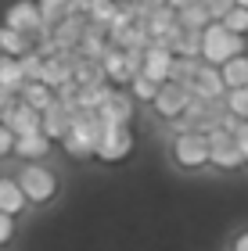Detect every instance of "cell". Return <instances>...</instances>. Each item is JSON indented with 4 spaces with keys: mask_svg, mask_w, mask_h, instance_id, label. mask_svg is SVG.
I'll return each instance as SVG.
<instances>
[{
    "mask_svg": "<svg viewBox=\"0 0 248 251\" xmlns=\"http://www.w3.org/2000/svg\"><path fill=\"white\" fill-rule=\"evenodd\" d=\"M26 50H32V36L11 29V25H0V54H7V58H22Z\"/></svg>",
    "mask_w": 248,
    "mask_h": 251,
    "instance_id": "obj_21",
    "label": "cell"
},
{
    "mask_svg": "<svg viewBox=\"0 0 248 251\" xmlns=\"http://www.w3.org/2000/svg\"><path fill=\"white\" fill-rule=\"evenodd\" d=\"M187 90H191V97H201V100H223V94H227L220 68H216V65H205V61L194 68V75H191Z\"/></svg>",
    "mask_w": 248,
    "mask_h": 251,
    "instance_id": "obj_11",
    "label": "cell"
},
{
    "mask_svg": "<svg viewBox=\"0 0 248 251\" xmlns=\"http://www.w3.org/2000/svg\"><path fill=\"white\" fill-rule=\"evenodd\" d=\"M220 75H223V86L227 90H238L248 86V54H234L220 65Z\"/></svg>",
    "mask_w": 248,
    "mask_h": 251,
    "instance_id": "obj_19",
    "label": "cell"
},
{
    "mask_svg": "<svg viewBox=\"0 0 248 251\" xmlns=\"http://www.w3.org/2000/svg\"><path fill=\"white\" fill-rule=\"evenodd\" d=\"M22 65V75H26V83H40V75H43V54L40 50H26L18 58Z\"/></svg>",
    "mask_w": 248,
    "mask_h": 251,
    "instance_id": "obj_32",
    "label": "cell"
},
{
    "mask_svg": "<svg viewBox=\"0 0 248 251\" xmlns=\"http://www.w3.org/2000/svg\"><path fill=\"white\" fill-rule=\"evenodd\" d=\"M201 4H205V11H209V18H212V22H220V18L234 7V0H201Z\"/></svg>",
    "mask_w": 248,
    "mask_h": 251,
    "instance_id": "obj_34",
    "label": "cell"
},
{
    "mask_svg": "<svg viewBox=\"0 0 248 251\" xmlns=\"http://www.w3.org/2000/svg\"><path fill=\"white\" fill-rule=\"evenodd\" d=\"M176 22H180V29H194V32H201L212 18H209L205 4H201V0H194V4H187V7L176 11Z\"/></svg>",
    "mask_w": 248,
    "mask_h": 251,
    "instance_id": "obj_26",
    "label": "cell"
},
{
    "mask_svg": "<svg viewBox=\"0 0 248 251\" xmlns=\"http://www.w3.org/2000/svg\"><path fill=\"white\" fill-rule=\"evenodd\" d=\"M187 104H191V90L184 83H162L159 94H155V100H151V111L162 122H176L187 111Z\"/></svg>",
    "mask_w": 248,
    "mask_h": 251,
    "instance_id": "obj_8",
    "label": "cell"
},
{
    "mask_svg": "<svg viewBox=\"0 0 248 251\" xmlns=\"http://www.w3.org/2000/svg\"><path fill=\"white\" fill-rule=\"evenodd\" d=\"M234 140H238V151H241L245 165H248V122H238V126H234Z\"/></svg>",
    "mask_w": 248,
    "mask_h": 251,
    "instance_id": "obj_37",
    "label": "cell"
},
{
    "mask_svg": "<svg viewBox=\"0 0 248 251\" xmlns=\"http://www.w3.org/2000/svg\"><path fill=\"white\" fill-rule=\"evenodd\" d=\"M169 50H173L176 58H201V32L180 29L173 36V43H169Z\"/></svg>",
    "mask_w": 248,
    "mask_h": 251,
    "instance_id": "obj_23",
    "label": "cell"
},
{
    "mask_svg": "<svg viewBox=\"0 0 248 251\" xmlns=\"http://www.w3.org/2000/svg\"><path fill=\"white\" fill-rule=\"evenodd\" d=\"M18 187H22V194H26V201L29 204H51L54 198H58V190H61V179H58V173H54L51 165H43V162H22V169H18Z\"/></svg>",
    "mask_w": 248,
    "mask_h": 251,
    "instance_id": "obj_2",
    "label": "cell"
},
{
    "mask_svg": "<svg viewBox=\"0 0 248 251\" xmlns=\"http://www.w3.org/2000/svg\"><path fill=\"white\" fill-rule=\"evenodd\" d=\"M115 11H119V4L115 0H90V7H86V22L90 25H108L111 18H115Z\"/></svg>",
    "mask_w": 248,
    "mask_h": 251,
    "instance_id": "obj_29",
    "label": "cell"
},
{
    "mask_svg": "<svg viewBox=\"0 0 248 251\" xmlns=\"http://www.w3.org/2000/svg\"><path fill=\"white\" fill-rule=\"evenodd\" d=\"M230 251H248V230H241L238 237H234V244H230Z\"/></svg>",
    "mask_w": 248,
    "mask_h": 251,
    "instance_id": "obj_39",
    "label": "cell"
},
{
    "mask_svg": "<svg viewBox=\"0 0 248 251\" xmlns=\"http://www.w3.org/2000/svg\"><path fill=\"white\" fill-rule=\"evenodd\" d=\"M165 4H169V7H173V11H180V7H187V4H194V0H165Z\"/></svg>",
    "mask_w": 248,
    "mask_h": 251,
    "instance_id": "obj_40",
    "label": "cell"
},
{
    "mask_svg": "<svg viewBox=\"0 0 248 251\" xmlns=\"http://www.w3.org/2000/svg\"><path fill=\"white\" fill-rule=\"evenodd\" d=\"M234 7H245L248 11V0H234Z\"/></svg>",
    "mask_w": 248,
    "mask_h": 251,
    "instance_id": "obj_41",
    "label": "cell"
},
{
    "mask_svg": "<svg viewBox=\"0 0 248 251\" xmlns=\"http://www.w3.org/2000/svg\"><path fill=\"white\" fill-rule=\"evenodd\" d=\"M169 68H173V50L148 43V50L140 58V75L155 79V83H169Z\"/></svg>",
    "mask_w": 248,
    "mask_h": 251,
    "instance_id": "obj_15",
    "label": "cell"
},
{
    "mask_svg": "<svg viewBox=\"0 0 248 251\" xmlns=\"http://www.w3.org/2000/svg\"><path fill=\"white\" fill-rule=\"evenodd\" d=\"M234 54H248V36H238V32H227L220 22H209L201 29V61L205 65H223Z\"/></svg>",
    "mask_w": 248,
    "mask_h": 251,
    "instance_id": "obj_3",
    "label": "cell"
},
{
    "mask_svg": "<svg viewBox=\"0 0 248 251\" xmlns=\"http://www.w3.org/2000/svg\"><path fill=\"white\" fill-rule=\"evenodd\" d=\"M65 4H69V15H86L90 0H65Z\"/></svg>",
    "mask_w": 248,
    "mask_h": 251,
    "instance_id": "obj_38",
    "label": "cell"
},
{
    "mask_svg": "<svg viewBox=\"0 0 248 251\" xmlns=\"http://www.w3.org/2000/svg\"><path fill=\"white\" fill-rule=\"evenodd\" d=\"M11 154H15V133L0 122V162H4V158H11Z\"/></svg>",
    "mask_w": 248,
    "mask_h": 251,
    "instance_id": "obj_36",
    "label": "cell"
},
{
    "mask_svg": "<svg viewBox=\"0 0 248 251\" xmlns=\"http://www.w3.org/2000/svg\"><path fill=\"white\" fill-rule=\"evenodd\" d=\"M111 83H94V86H80V97H76V108H86V111H97L105 108V100L111 97Z\"/></svg>",
    "mask_w": 248,
    "mask_h": 251,
    "instance_id": "obj_22",
    "label": "cell"
},
{
    "mask_svg": "<svg viewBox=\"0 0 248 251\" xmlns=\"http://www.w3.org/2000/svg\"><path fill=\"white\" fill-rule=\"evenodd\" d=\"M140 58L144 50H119V47H108V54L101 58V65H105V79L111 86L126 90L133 83V75L140 72Z\"/></svg>",
    "mask_w": 248,
    "mask_h": 251,
    "instance_id": "obj_7",
    "label": "cell"
},
{
    "mask_svg": "<svg viewBox=\"0 0 248 251\" xmlns=\"http://www.w3.org/2000/svg\"><path fill=\"white\" fill-rule=\"evenodd\" d=\"M223 108H227L238 122H248V86L227 90V94H223Z\"/></svg>",
    "mask_w": 248,
    "mask_h": 251,
    "instance_id": "obj_27",
    "label": "cell"
},
{
    "mask_svg": "<svg viewBox=\"0 0 248 251\" xmlns=\"http://www.w3.org/2000/svg\"><path fill=\"white\" fill-rule=\"evenodd\" d=\"M0 122H4L15 136L40 133V111H36V108H29V104H22V100H15V104L4 111V119H0Z\"/></svg>",
    "mask_w": 248,
    "mask_h": 251,
    "instance_id": "obj_14",
    "label": "cell"
},
{
    "mask_svg": "<svg viewBox=\"0 0 248 251\" xmlns=\"http://www.w3.org/2000/svg\"><path fill=\"white\" fill-rule=\"evenodd\" d=\"M130 154H133V129L130 126H105V133H101V140H97V151H94V162L119 165V162H126Z\"/></svg>",
    "mask_w": 248,
    "mask_h": 251,
    "instance_id": "obj_5",
    "label": "cell"
},
{
    "mask_svg": "<svg viewBox=\"0 0 248 251\" xmlns=\"http://www.w3.org/2000/svg\"><path fill=\"white\" fill-rule=\"evenodd\" d=\"M105 133V122H101L97 111H86V108H76L69 133L61 136V151L72 158V162H94V151H97V140Z\"/></svg>",
    "mask_w": 248,
    "mask_h": 251,
    "instance_id": "obj_1",
    "label": "cell"
},
{
    "mask_svg": "<svg viewBox=\"0 0 248 251\" xmlns=\"http://www.w3.org/2000/svg\"><path fill=\"white\" fill-rule=\"evenodd\" d=\"M54 151V140L43 133H26V136H15V158L22 162H43Z\"/></svg>",
    "mask_w": 248,
    "mask_h": 251,
    "instance_id": "obj_16",
    "label": "cell"
},
{
    "mask_svg": "<svg viewBox=\"0 0 248 251\" xmlns=\"http://www.w3.org/2000/svg\"><path fill=\"white\" fill-rule=\"evenodd\" d=\"M108 32H105V25H90L86 22V29H83V40H80V47H76V54L80 58H90V61H101L108 54Z\"/></svg>",
    "mask_w": 248,
    "mask_h": 251,
    "instance_id": "obj_17",
    "label": "cell"
},
{
    "mask_svg": "<svg viewBox=\"0 0 248 251\" xmlns=\"http://www.w3.org/2000/svg\"><path fill=\"white\" fill-rule=\"evenodd\" d=\"M220 25L227 32H238V36H248V11L245 7H230L227 15L220 18Z\"/></svg>",
    "mask_w": 248,
    "mask_h": 251,
    "instance_id": "obj_33",
    "label": "cell"
},
{
    "mask_svg": "<svg viewBox=\"0 0 248 251\" xmlns=\"http://www.w3.org/2000/svg\"><path fill=\"white\" fill-rule=\"evenodd\" d=\"M83 29H86V18L83 15H65L58 25H51V40L58 50H76L83 40Z\"/></svg>",
    "mask_w": 248,
    "mask_h": 251,
    "instance_id": "obj_13",
    "label": "cell"
},
{
    "mask_svg": "<svg viewBox=\"0 0 248 251\" xmlns=\"http://www.w3.org/2000/svg\"><path fill=\"white\" fill-rule=\"evenodd\" d=\"M26 208H29V201H26V194H22L18 179H15V176H0V212L18 219Z\"/></svg>",
    "mask_w": 248,
    "mask_h": 251,
    "instance_id": "obj_18",
    "label": "cell"
},
{
    "mask_svg": "<svg viewBox=\"0 0 248 251\" xmlns=\"http://www.w3.org/2000/svg\"><path fill=\"white\" fill-rule=\"evenodd\" d=\"M97 115L105 126H133L137 119V100L130 97V90H111V97L105 100V108H97Z\"/></svg>",
    "mask_w": 248,
    "mask_h": 251,
    "instance_id": "obj_10",
    "label": "cell"
},
{
    "mask_svg": "<svg viewBox=\"0 0 248 251\" xmlns=\"http://www.w3.org/2000/svg\"><path fill=\"white\" fill-rule=\"evenodd\" d=\"M4 25L26 32V36H36V32L47 29V25H43V18H40L36 0H15V4H7V11H4Z\"/></svg>",
    "mask_w": 248,
    "mask_h": 251,
    "instance_id": "obj_9",
    "label": "cell"
},
{
    "mask_svg": "<svg viewBox=\"0 0 248 251\" xmlns=\"http://www.w3.org/2000/svg\"><path fill=\"white\" fill-rule=\"evenodd\" d=\"M72 83L76 86H94V83H108L105 79V65L101 61H90V58H80L72 68Z\"/></svg>",
    "mask_w": 248,
    "mask_h": 251,
    "instance_id": "obj_24",
    "label": "cell"
},
{
    "mask_svg": "<svg viewBox=\"0 0 248 251\" xmlns=\"http://www.w3.org/2000/svg\"><path fill=\"white\" fill-rule=\"evenodd\" d=\"M72 115H76V104H65V100L54 97V100H51V108H47V111H40V133H43V136H51V140L58 144L61 136L69 133Z\"/></svg>",
    "mask_w": 248,
    "mask_h": 251,
    "instance_id": "obj_12",
    "label": "cell"
},
{
    "mask_svg": "<svg viewBox=\"0 0 248 251\" xmlns=\"http://www.w3.org/2000/svg\"><path fill=\"white\" fill-rule=\"evenodd\" d=\"M22 86H26V75H22L18 58H7V54H0V90L18 97V94H22Z\"/></svg>",
    "mask_w": 248,
    "mask_h": 251,
    "instance_id": "obj_20",
    "label": "cell"
},
{
    "mask_svg": "<svg viewBox=\"0 0 248 251\" xmlns=\"http://www.w3.org/2000/svg\"><path fill=\"white\" fill-rule=\"evenodd\" d=\"M169 154H173L176 169H184V173H198V169L209 165V136L205 133H194V129L176 133Z\"/></svg>",
    "mask_w": 248,
    "mask_h": 251,
    "instance_id": "obj_4",
    "label": "cell"
},
{
    "mask_svg": "<svg viewBox=\"0 0 248 251\" xmlns=\"http://www.w3.org/2000/svg\"><path fill=\"white\" fill-rule=\"evenodd\" d=\"M159 86H162V83H155V79H148V75L137 72V75H133V83H130L126 90H130V97L137 100V104H151L155 94H159Z\"/></svg>",
    "mask_w": 248,
    "mask_h": 251,
    "instance_id": "obj_28",
    "label": "cell"
},
{
    "mask_svg": "<svg viewBox=\"0 0 248 251\" xmlns=\"http://www.w3.org/2000/svg\"><path fill=\"white\" fill-rule=\"evenodd\" d=\"M115 4H119V7H126V4H133V0H115Z\"/></svg>",
    "mask_w": 248,
    "mask_h": 251,
    "instance_id": "obj_42",
    "label": "cell"
},
{
    "mask_svg": "<svg viewBox=\"0 0 248 251\" xmlns=\"http://www.w3.org/2000/svg\"><path fill=\"white\" fill-rule=\"evenodd\" d=\"M22 104H29V108H36V111H47L51 108V100H54V90L47 83H26L22 86V94H18Z\"/></svg>",
    "mask_w": 248,
    "mask_h": 251,
    "instance_id": "obj_25",
    "label": "cell"
},
{
    "mask_svg": "<svg viewBox=\"0 0 248 251\" xmlns=\"http://www.w3.org/2000/svg\"><path fill=\"white\" fill-rule=\"evenodd\" d=\"M36 7H40V18H43V25H58V22L69 15V4L65 0H36Z\"/></svg>",
    "mask_w": 248,
    "mask_h": 251,
    "instance_id": "obj_30",
    "label": "cell"
},
{
    "mask_svg": "<svg viewBox=\"0 0 248 251\" xmlns=\"http://www.w3.org/2000/svg\"><path fill=\"white\" fill-rule=\"evenodd\" d=\"M11 241H15V215L0 212V248H7Z\"/></svg>",
    "mask_w": 248,
    "mask_h": 251,
    "instance_id": "obj_35",
    "label": "cell"
},
{
    "mask_svg": "<svg viewBox=\"0 0 248 251\" xmlns=\"http://www.w3.org/2000/svg\"><path fill=\"white\" fill-rule=\"evenodd\" d=\"M198 65H201V58H176V54H173V68H169V83H184V86H187Z\"/></svg>",
    "mask_w": 248,
    "mask_h": 251,
    "instance_id": "obj_31",
    "label": "cell"
},
{
    "mask_svg": "<svg viewBox=\"0 0 248 251\" xmlns=\"http://www.w3.org/2000/svg\"><path fill=\"white\" fill-rule=\"evenodd\" d=\"M209 136V165L220 169V173H238V169H245V158L238 151V140H234L230 129H212L205 133Z\"/></svg>",
    "mask_w": 248,
    "mask_h": 251,
    "instance_id": "obj_6",
    "label": "cell"
}]
</instances>
